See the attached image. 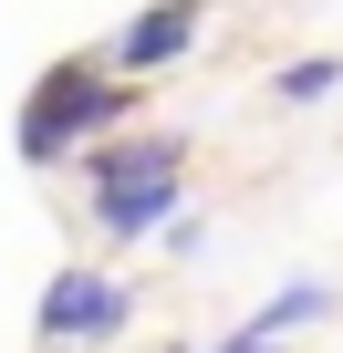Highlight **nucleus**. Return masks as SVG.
I'll use <instances>...</instances> for the list:
<instances>
[{"label":"nucleus","mask_w":343,"mask_h":353,"mask_svg":"<svg viewBox=\"0 0 343 353\" xmlns=\"http://www.w3.org/2000/svg\"><path fill=\"white\" fill-rule=\"evenodd\" d=\"M135 114V73H115V63H94V52H63V63H42V83L21 94V166H73L104 125H125Z\"/></svg>","instance_id":"f257e3e1"},{"label":"nucleus","mask_w":343,"mask_h":353,"mask_svg":"<svg viewBox=\"0 0 343 353\" xmlns=\"http://www.w3.org/2000/svg\"><path fill=\"white\" fill-rule=\"evenodd\" d=\"M250 322H260V332H281V343H291V332H302V322H333V281H281V291H271V301H260V312H250Z\"/></svg>","instance_id":"39448f33"},{"label":"nucleus","mask_w":343,"mask_h":353,"mask_svg":"<svg viewBox=\"0 0 343 353\" xmlns=\"http://www.w3.org/2000/svg\"><path fill=\"white\" fill-rule=\"evenodd\" d=\"M198 32H208V0H146V11L115 32V52H104V63L146 83V73H166V63H188V52H198Z\"/></svg>","instance_id":"20e7f679"},{"label":"nucleus","mask_w":343,"mask_h":353,"mask_svg":"<svg viewBox=\"0 0 343 353\" xmlns=\"http://www.w3.org/2000/svg\"><path fill=\"white\" fill-rule=\"evenodd\" d=\"M208 353H281V332H260V322H239L229 343H208Z\"/></svg>","instance_id":"0eeeda50"},{"label":"nucleus","mask_w":343,"mask_h":353,"mask_svg":"<svg viewBox=\"0 0 343 353\" xmlns=\"http://www.w3.org/2000/svg\"><path fill=\"white\" fill-rule=\"evenodd\" d=\"M177 198H188V156L177 166H135V176H94V229L104 239H146V229L177 219Z\"/></svg>","instance_id":"7ed1b4c3"},{"label":"nucleus","mask_w":343,"mask_h":353,"mask_svg":"<svg viewBox=\"0 0 343 353\" xmlns=\"http://www.w3.org/2000/svg\"><path fill=\"white\" fill-rule=\"evenodd\" d=\"M271 94H281V104H322V94H343V63H333V52H302V63L271 73Z\"/></svg>","instance_id":"423d86ee"},{"label":"nucleus","mask_w":343,"mask_h":353,"mask_svg":"<svg viewBox=\"0 0 343 353\" xmlns=\"http://www.w3.org/2000/svg\"><path fill=\"white\" fill-rule=\"evenodd\" d=\"M125 322H135V291H125L115 270H94V260L52 270V281H42V301H32V332H42L52 353H104Z\"/></svg>","instance_id":"f03ea898"}]
</instances>
